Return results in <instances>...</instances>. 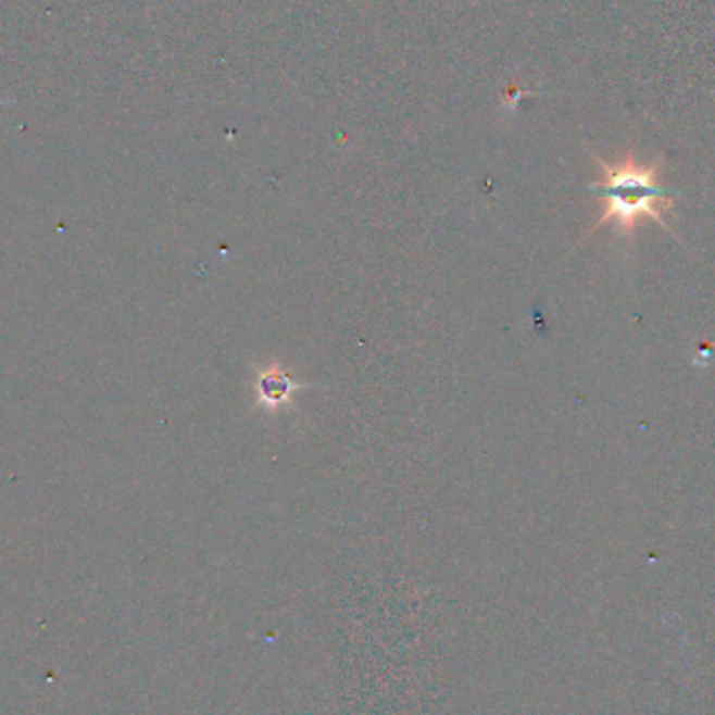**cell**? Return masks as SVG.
Instances as JSON below:
<instances>
[{"label":"cell","instance_id":"cell-1","mask_svg":"<svg viewBox=\"0 0 715 715\" xmlns=\"http://www.w3.org/2000/svg\"><path fill=\"white\" fill-rule=\"evenodd\" d=\"M603 176L592 185L597 193L605 195L606 205L603 216L590 228V233L615 222V230L622 237H632L642 218L657 222L661 228L672 233L665 216L674 208V197L660 187V162L638 164L634 153L617 164H606L597 158Z\"/></svg>","mask_w":715,"mask_h":715},{"label":"cell","instance_id":"cell-2","mask_svg":"<svg viewBox=\"0 0 715 715\" xmlns=\"http://www.w3.org/2000/svg\"><path fill=\"white\" fill-rule=\"evenodd\" d=\"M293 389V381L287 373H283L278 366H273L268 373H262V379H260V396L264 402L268 404H278L283 402L289 391Z\"/></svg>","mask_w":715,"mask_h":715}]
</instances>
